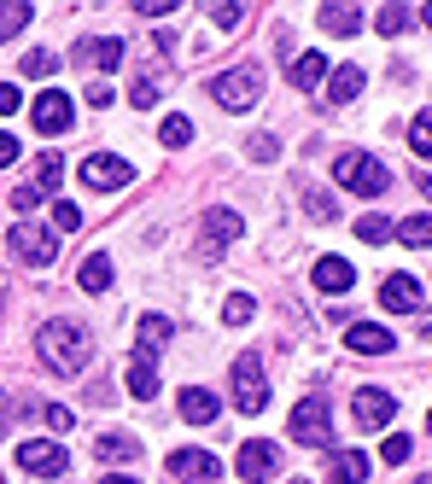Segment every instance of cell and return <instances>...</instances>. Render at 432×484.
Masks as SVG:
<instances>
[{
    "mask_svg": "<svg viewBox=\"0 0 432 484\" xmlns=\"http://www.w3.org/2000/svg\"><path fill=\"white\" fill-rule=\"evenodd\" d=\"M35 356H41L53 374H82L94 356V333L82 327V321H47L41 333H35Z\"/></svg>",
    "mask_w": 432,
    "mask_h": 484,
    "instance_id": "obj_1",
    "label": "cell"
},
{
    "mask_svg": "<svg viewBox=\"0 0 432 484\" xmlns=\"http://www.w3.org/2000/svg\"><path fill=\"white\" fill-rule=\"evenodd\" d=\"M333 176H339V187L356 193V198H380L391 187V169L380 164L374 152H339L333 158Z\"/></svg>",
    "mask_w": 432,
    "mask_h": 484,
    "instance_id": "obj_2",
    "label": "cell"
},
{
    "mask_svg": "<svg viewBox=\"0 0 432 484\" xmlns=\"http://www.w3.org/2000/svg\"><path fill=\"white\" fill-rule=\"evenodd\" d=\"M211 99L222 111H252L257 99H263V70H257V65L222 70V77H211Z\"/></svg>",
    "mask_w": 432,
    "mask_h": 484,
    "instance_id": "obj_3",
    "label": "cell"
},
{
    "mask_svg": "<svg viewBox=\"0 0 432 484\" xmlns=\"http://www.w3.org/2000/svg\"><path fill=\"white\" fill-rule=\"evenodd\" d=\"M234 408H240V415H263V408H269V379H263L257 351L234 356Z\"/></svg>",
    "mask_w": 432,
    "mask_h": 484,
    "instance_id": "obj_4",
    "label": "cell"
},
{
    "mask_svg": "<svg viewBox=\"0 0 432 484\" xmlns=\"http://www.w3.org/2000/svg\"><path fill=\"white\" fill-rule=\"evenodd\" d=\"M287 432L299 443H310V450H327V443H333V408H327V397H304V403L292 408Z\"/></svg>",
    "mask_w": 432,
    "mask_h": 484,
    "instance_id": "obj_5",
    "label": "cell"
},
{
    "mask_svg": "<svg viewBox=\"0 0 432 484\" xmlns=\"http://www.w3.org/2000/svg\"><path fill=\"white\" fill-rule=\"evenodd\" d=\"M12 257L30 269H47L59 257V233L53 228H35V222H12Z\"/></svg>",
    "mask_w": 432,
    "mask_h": 484,
    "instance_id": "obj_6",
    "label": "cell"
},
{
    "mask_svg": "<svg viewBox=\"0 0 432 484\" xmlns=\"http://www.w3.org/2000/svg\"><path fill=\"white\" fill-rule=\"evenodd\" d=\"M245 233V222H240V210H228V205H216V210H205V222H199V257H222L234 240Z\"/></svg>",
    "mask_w": 432,
    "mask_h": 484,
    "instance_id": "obj_7",
    "label": "cell"
},
{
    "mask_svg": "<svg viewBox=\"0 0 432 484\" xmlns=\"http://www.w3.org/2000/svg\"><path fill=\"white\" fill-rule=\"evenodd\" d=\"M82 187H94V193H117V187H129L134 181V169H129V158H111V152H88L82 158Z\"/></svg>",
    "mask_w": 432,
    "mask_h": 484,
    "instance_id": "obj_8",
    "label": "cell"
},
{
    "mask_svg": "<svg viewBox=\"0 0 432 484\" xmlns=\"http://www.w3.org/2000/svg\"><path fill=\"white\" fill-rule=\"evenodd\" d=\"M30 123H35L41 134H70V123H77V99H70L65 88H47V94H35Z\"/></svg>",
    "mask_w": 432,
    "mask_h": 484,
    "instance_id": "obj_9",
    "label": "cell"
},
{
    "mask_svg": "<svg viewBox=\"0 0 432 484\" xmlns=\"http://www.w3.org/2000/svg\"><path fill=\"white\" fill-rule=\"evenodd\" d=\"M234 473H240L245 484H269V479L280 473V450L269 438H245L240 455H234Z\"/></svg>",
    "mask_w": 432,
    "mask_h": 484,
    "instance_id": "obj_10",
    "label": "cell"
},
{
    "mask_svg": "<svg viewBox=\"0 0 432 484\" xmlns=\"http://www.w3.org/2000/svg\"><path fill=\"white\" fill-rule=\"evenodd\" d=\"M391 415H398V397H391L386 386H363L351 397V420L363 432H380V426H391Z\"/></svg>",
    "mask_w": 432,
    "mask_h": 484,
    "instance_id": "obj_11",
    "label": "cell"
},
{
    "mask_svg": "<svg viewBox=\"0 0 432 484\" xmlns=\"http://www.w3.org/2000/svg\"><path fill=\"white\" fill-rule=\"evenodd\" d=\"M18 467L35 473V479H59L70 467V455H65V443H53V438H30V443H18Z\"/></svg>",
    "mask_w": 432,
    "mask_h": 484,
    "instance_id": "obj_12",
    "label": "cell"
},
{
    "mask_svg": "<svg viewBox=\"0 0 432 484\" xmlns=\"http://www.w3.org/2000/svg\"><path fill=\"white\" fill-rule=\"evenodd\" d=\"M70 59L88 65V70H117L123 65V41L117 35H82V41L70 47Z\"/></svg>",
    "mask_w": 432,
    "mask_h": 484,
    "instance_id": "obj_13",
    "label": "cell"
},
{
    "mask_svg": "<svg viewBox=\"0 0 432 484\" xmlns=\"http://www.w3.org/2000/svg\"><path fill=\"white\" fill-rule=\"evenodd\" d=\"M170 479H222V461L211 450H170Z\"/></svg>",
    "mask_w": 432,
    "mask_h": 484,
    "instance_id": "obj_14",
    "label": "cell"
},
{
    "mask_svg": "<svg viewBox=\"0 0 432 484\" xmlns=\"http://www.w3.org/2000/svg\"><path fill=\"white\" fill-rule=\"evenodd\" d=\"M421 280L415 275H386V287H380V304L391 309V315H409V309H421Z\"/></svg>",
    "mask_w": 432,
    "mask_h": 484,
    "instance_id": "obj_15",
    "label": "cell"
},
{
    "mask_svg": "<svg viewBox=\"0 0 432 484\" xmlns=\"http://www.w3.org/2000/svg\"><path fill=\"white\" fill-rule=\"evenodd\" d=\"M176 408H181V420H188V426H211V420L222 415V397L205 391V386H188V391L176 397Z\"/></svg>",
    "mask_w": 432,
    "mask_h": 484,
    "instance_id": "obj_16",
    "label": "cell"
},
{
    "mask_svg": "<svg viewBox=\"0 0 432 484\" xmlns=\"http://www.w3.org/2000/svg\"><path fill=\"white\" fill-rule=\"evenodd\" d=\"M345 344H351L356 356H386V351H391V327H374V321H351V327H345Z\"/></svg>",
    "mask_w": 432,
    "mask_h": 484,
    "instance_id": "obj_17",
    "label": "cell"
},
{
    "mask_svg": "<svg viewBox=\"0 0 432 484\" xmlns=\"http://www.w3.org/2000/svg\"><path fill=\"white\" fill-rule=\"evenodd\" d=\"M310 280H316V292H351L356 287V269L345 263V257H316Z\"/></svg>",
    "mask_w": 432,
    "mask_h": 484,
    "instance_id": "obj_18",
    "label": "cell"
},
{
    "mask_svg": "<svg viewBox=\"0 0 432 484\" xmlns=\"http://www.w3.org/2000/svg\"><path fill=\"white\" fill-rule=\"evenodd\" d=\"M287 77H292V88H304V94L322 88V82H327V53H316V47H310V53H299L287 65Z\"/></svg>",
    "mask_w": 432,
    "mask_h": 484,
    "instance_id": "obj_19",
    "label": "cell"
},
{
    "mask_svg": "<svg viewBox=\"0 0 432 484\" xmlns=\"http://www.w3.org/2000/svg\"><path fill=\"white\" fill-rule=\"evenodd\" d=\"M123 386H129L134 403H152V397H158V368H152V356L134 351V356H129V379H123Z\"/></svg>",
    "mask_w": 432,
    "mask_h": 484,
    "instance_id": "obj_20",
    "label": "cell"
},
{
    "mask_svg": "<svg viewBox=\"0 0 432 484\" xmlns=\"http://www.w3.org/2000/svg\"><path fill=\"white\" fill-rule=\"evenodd\" d=\"M368 479V455L363 450H339L327 461V484H363Z\"/></svg>",
    "mask_w": 432,
    "mask_h": 484,
    "instance_id": "obj_21",
    "label": "cell"
},
{
    "mask_svg": "<svg viewBox=\"0 0 432 484\" xmlns=\"http://www.w3.org/2000/svg\"><path fill=\"white\" fill-rule=\"evenodd\" d=\"M111 275H117V269H111V251H94V257H82L77 287H82V292H106V287H111Z\"/></svg>",
    "mask_w": 432,
    "mask_h": 484,
    "instance_id": "obj_22",
    "label": "cell"
},
{
    "mask_svg": "<svg viewBox=\"0 0 432 484\" xmlns=\"http://www.w3.org/2000/svg\"><path fill=\"white\" fill-rule=\"evenodd\" d=\"M94 455H100V461H134V455H141V438H129V432H100V438H94Z\"/></svg>",
    "mask_w": 432,
    "mask_h": 484,
    "instance_id": "obj_23",
    "label": "cell"
},
{
    "mask_svg": "<svg viewBox=\"0 0 432 484\" xmlns=\"http://www.w3.org/2000/svg\"><path fill=\"white\" fill-rule=\"evenodd\" d=\"M356 94H363V70H356V65L327 70V99H333V105H351Z\"/></svg>",
    "mask_w": 432,
    "mask_h": 484,
    "instance_id": "obj_24",
    "label": "cell"
},
{
    "mask_svg": "<svg viewBox=\"0 0 432 484\" xmlns=\"http://www.w3.org/2000/svg\"><path fill=\"white\" fill-rule=\"evenodd\" d=\"M170 333H176V327H170L164 315H141V344H134V351H141V356H158V351L170 344Z\"/></svg>",
    "mask_w": 432,
    "mask_h": 484,
    "instance_id": "obj_25",
    "label": "cell"
},
{
    "mask_svg": "<svg viewBox=\"0 0 432 484\" xmlns=\"http://www.w3.org/2000/svg\"><path fill=\"white\" fill-rule=\"evenodd\" d=\"M322 30L327 35H356L363 30V12L356 6H322Z\"/></svg>",
    "mask_w": 432,
    "mask_h": 484,
    "instance_id": "obj_26",
    "label": "cell"
},
{
    "mask_svg": "<svg viewBox=\"0 0 432 484\" xmlns=\"http://www.w3.org/2000/svg\"><path fill=\"white\" fill-rule=\"evenodd\" d=\"M304 216L310 222H333L339 216V198H333L327 187H304Z\"/></svg>",
    "mask_w": 432,
    "mask_h": 484,
    "instance_id": "obj_27",
    "label": "cell"
},
{
    "mask_svg": "<svg viewBox=\"0 0 432 484\" xmlns=\"http://www.w3.org/2000/svg\"><path fill=\"white\" fill-rule=\"evenodd\" d=\"M59 181H65V158H59V152H41V164H35V193L47 198Z\"/></svg>",
    "mask_w": 432,
    "mask_h": 484,
    "instance_id": "obj_28",
    "label": "cell"
},
{
    "mask_svg": "<svg viewBox=\"0 0 432 484\" xmlns=\"http://www.w3.org/2000/svg\"><path fill=\"white\" fill-rule=\"evenodd\" d=\"M30 18H35V12L23 6V0H0V41H12V35H18Z\"/></svg>",
    "mask_w": 432,
    "mask_h": 484,
    "instance_id": "obj_29",
    "label": "cell"
},
{
    "mask_svg": "<svg viewBox=\"0 0 432 484\" xmlns=\"http://www.w3.org/2000/svg\"><path fill=\"white\" fill-rule=\"evenodd\" d=\"M409 152L421 158V164H432V111H421V117L409 123Z\"/></svg>",
    "mask_w": 432,
    "mask_h": 484,
    "instance_id": "obj_30",
    "label": "cell"
},
{
    "mask_svg": "<svg viewBox=\"0 0 432 484\" xmlns=\"http://www.w3.org/2000/svg\"><path fill=\"white\" fill-rule=\"evenodd\" d=\"M391 233H398L403 245H432V216H403Z\"/></svg>",
    "mask_w": 432,
    "mask_h": 484,
    "instance_id": "obj_31",
    "label": "cell"
},
{
    "mask_svg": "<svg viewBox=\"0 0 432 484\" xmlns=\"http://www.w3.org/2000/svg\"><path fill=\"white\" fill-rule=\"evenodd\" d=\"M158 141H164L170 152H181V146L193 141V123H188V117H181V111H176V117H164V129H158Z\"/></svg>",
    "mask_w": 432,
    "mask_h": 484,
    "instance_id": "obj_32",
    "label": "cell"
},
{
    "mask_svg": "<svg viewBox=\"0 0 432 484\" xmlns=\"http://www.w3.org/2000/svg\"><path fill=\"white\" fill-rule=\"evenodd\" d=\"M374 30L391 41V35H403V30H409V12H403V6H380V12H374Z\"/></svg>",
    "mask_w": 432,
    "mask_h": 484,
    "instance_id": "obj_33",
    "label": "cell"
},
{
    "mask_svg": "<svg viewBox=\"0 0 432 484\" xmlns=\"http://www.w3.org/2000/svg\"><path fill=\"white\" fill-rule=\"evenodd\" d=\"M356 240H363V245H386L391 240V222L386 216H363V222H356Z\"/></svg>",
    "mask_w": 432,
    "mask_h": 484,
    "instance_id": "obj_34",
    "label": "cell"
},
{
    "mask_svg": "<svg viewBox=\"0 0 432 484\" xmlns=\"http://www.w3.org/2000/svg\"><path fill=\"white\" fill-rule=\"evenodd\" d=\"M82 228V210L70 198H53V233H77Z\"/></svg>",
    "mask_w": 432,
    "mask_h": 484,
    "instance_id": "obj_35",
    "label": "cell"
},
{
    "mask_svg": "<svg viewBox=\"0 0 432 484\" xmlns=\"http://www.w3.org/2000/svg\"><path fill=\"white\" fill-rule=\"evenodd\" d=\"M409 450H415V443L403 438V432H386V443H380V461L398 467V461H409Z\"/></svg>",
    "mask_w": 432,
    "mask_h": 484,
    "instance_id": "obj_36",
    "label": "cell"
},
{
    "mask_svg": "<svg viewBox=\"0 0 432 484\" xmlns=\"http://www.w3.org/2000/svg\"><path fill=\"white\" fill-rule=\"evenodd\" d=\"M53 70H59V53H47V47L23 53V77H53Z\"/></svg>",
    "mask_w": 432,
    "mask_h": 484,
    "instance_id": "obj_37",
    "label": "cell"
},
{
    "mask_svg": "<svg viewBox=\"0 0 432 484\" xmlns=\"http://www.w3.org/2000/svg\"><path fill=\"white\" fill-rule=\"evenodd\" d=\"M245 152H252L257 164H275V158H280V141H275V134H252V146H245Z\"/></svg>",
    "mask_w": 432,
    "mask_h": 484,
    "instance_id": "obj_38",
    "label": "cell"
},
{
    "mask_svg": "<svg viewBox=\"0 0 432 484\" xmlns=\"http://www.w3.org/2000/svg\"><path fill=\"white\" fill-rule=\"evenodd\" d=\"M222 321H228V327H240V321H252V297H245V292H234L228 304H222Z\"/></svg>",
    "mask_w": 432,
    "mask_h": 484,
    "instance_id": "obj_39",
    "label": "cell"
},
{
    "mask_svg": "<svg viewBox=\"0 0 432 484\" xmlns=\"http://www.w3.org/2000/svg\"><path fill=\"white\" fill-rule=\"evenodd\" d=\"M211 18H216V30H234V23L245 18V6L240 0H222V6H211Z\"/></svg>",
    "mask_w": 432,
    "mask_h": 484,
    "instance_id": "obj_40",
    "label": "cell"
},
{
    "mask_svg": "<svg viewBox=\"0 0 432 484\" xmlns=\"http://www.w3.org/2000/svg\"><path fill=\"white\" fill-rule=\"evenodd\" d=\"M41 415H47V426H53V432H70V426H77V415H70L65 403H47Z\"/></svg>",
    "mask_w": 432,
    "mask_h": 484,
    "instance_id": "obj_41",
    "label": "cell"
},
{
    "mask_svg": "<svg viewBox=\"0 0 432 484\" xmlns=\"http://www.w3.org/2000/svg\"><path fill=\"white\" fill-rule=\"evenodd\" d=\"M35 205H41V193H35V181H30V187H18V193H12V210H18V222L30 216Z\"/></svg>",
    "mask_w": 432,
    "mask_h": 484,
    "instance_id": "obj_42",
    "label": "cell"
},
{
    "mask_svg": "<svg viewBox=\"0 0 432 484\" xmlns=\"http://www.w3.org/2000/svg\"><path fill=\"white\" fill-rule=\"evenodd\" d=\"M134 12H141V18H170V12H176V0H129Z\"/></svg>",
    "mask_w": 432,
    "mask_h": 484,
    "instance_id": "obj_43",
    "label": "cell"
},
{
    "mask_svg": "<svg viewBox=\"0 0 432 484\" xmlns=\"http://www.w3.org/2000/svg\"><path fill=\"white\" fill-rule=\"evenodd\" d=\"M129 99H134V105H152V99H158V82H152V77H134Z\"/></svg>",
    "mask_w": 432,
    "mask_h": 484,
    "instance_id": "obj_44",
    "label": "cell"
},
{
    "mask_svg": "<svg viewBox=\"0 0 432 484\" xmlns=\"http://www.w3.org/2000/svg\"><path fill=\"white\" fill-rule=\"evenodd\" d=\"M23 105V94H18V82H0V117H12V111Z\"/></svg>",
    "mask_w": 432,
    "mask_h": 484,
    "instance_id": "obj_45",
    "label": "cell"
},
{
    "mask_svg": "<svg viewBox=\"0 0 432 484\" xmlns=\"http://www.w3.org/2000/svg\"><path fill=\"white\" fill-rule=\"evenodd\" d=\"M12 158H18V141H12V134H6V129H0V169H6V164H12Z\"/></svg>",
    "mask_w": 432,
    "mask_h": 484,
    "instance_id": "obj_46",
    "label": "cell"
},
{
    "mask_svg": "<svg viewBox=\"0 0 432 484\" xmlns=\"http://www.w3.org/2000/svg\"><path fill=\"white\" fill-rule=\"evenodd\" d=\"M88 105H111V82H94V88H88Z\"/></svg>",
    "mask_w": 432,
    "mask_h": 484,
    "instance_id": "obj_47",
    "label": "cell"
},
{
    "mask_svg": "<svg viewBox=\"0 0 432 484\" xmlns=\"http://www.w3.org/2000/svg\"><path fill=\"white\" fill-rule=\"evenodd\" d=\"M6 432H12V397L0 391V438H6Z\"/></svg>",
    "mask_w": 432,
    "mask_h": 484,
    "instance_id": "obj_48",
    "label": "cell"
},
{
    "mask_svg": "<svg viewBox=\"0 0 432 484\" xmlns=\"http://www.w3.org/2000/svg\"><path fill=\"white\" fill-rule=\"evenodd\" d=\"M100 484H141V479H129V473H106Z\"/></svg>",
    "mask_w": 432,
    "mask_h": 484,
    "instance_id": "obj_49",
    "label": "cell"
},
{
    "mask_svg": "<svg viewBox=\"0 0 432 484\" xmlns=\"http://www.w3.org/2000/svg\"><path fill=\"white\" fill-rule=\"evenodd\" d=\"M421 23H427V30H432V6H421Z\"/></svg>",
    "mask_w": 432,
    "mask_h": 484,
    "instance_id": "obj_50",
    "label": "cell"
},
{
    "mask_svg": "<svg viewBox=\"0 0 432 484\" xmlns=\"http://www.w3.org/2000/svg\"><path fill=\"white\" fill-rule=\"evenodd\" d=\"M421 193H427V198H432V181H421Z\"/></svg>",
    "mask_w": 432,
    "mask_h": 484,
    "instance_id": "obj_51",
    "label": "cell"
},
{
    "mask_svg": "<svg viewBox=\"0 0 432 484\" xmlns=\"http://www.w3.org/2000/svg\"><path fill=\"white\" fill-rule=\"evenodd\" d=\"M0 304H6V280H0Z\"/></svg>",
    "mask_w": 432,
    "mask_h": 484,
    "instance_id": "obj_52",
    "label": "cell"
},
{
    "mask_svg": "<svg viewBox=\"0 0 432 484\" xmlns=\"http://www.w3.org/2000/svg\"><path fill=\"white\" fill-rule=\"evenodd\" d=\"M427 339H432V315H427Z\"/></svg>",
    "mask_w": 432,
    "mask_h": 484,
    "instance_id": "obj_53",
    "label": "cell"
},
{
    "mask_svg": "<svg viewBox=\"0 0 432 484\" xmlns=\"http://www.w3.org/2000/svg\"><path fill=\"white\" fill-rule=\"evenodd\" d=\"M292 484H310V479H292Z\"/></svg>",
    "mask_w": 432,
    "mask_h": 484,
    "instance_id": "obj_54",
    "label": "cell"
},
{
    "mask_svg": "<svg viewBox=\"0 0 432 484\" xmlns=\"http://www.w3.org/2000/svg\"><path fill=\"white\" fill-rule=\"evenodd\" d=\"M427 432H432V415H427Z\"/></svg>",
    "mask_w": 432,
    "mask_h": 484,
    "instance_id": "obj_55",
    "label": "cell"
},
{
    "mask_svg": "<svg viewBox=\"0 0 432 484\" xmlns=\"http://www.w3.org/2000/svg\"><path fill=\"white\" fill-rule=\"evenodd\" d=\"M415 484H432V479H415Z\"/></svg>",
    "mask_w": 432,
    "mask_h": 484,
    "instance_id": "obj_56",
    "label": "cell"
}]
</instances>
